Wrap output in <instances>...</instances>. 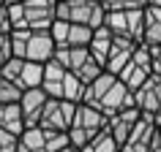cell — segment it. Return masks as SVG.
I'll list each match as a JSON object with an SVG mask.
<instances>
[{
    "instance_id": "cell-6",
    "label": "cell",
    "mask_w": 161,
    "mask_h": 152,
    "mask_svg": "<svg viewBox=\"0 0 161 152\" xmlns=\"http://www.w3.org/2000/svg\"><path fill=\"white\" fill-rule=\"evenodd\" d=\"M104 128H107V117L96 106H90V103H76L74 119H71V128H68V141L74 144L76 149H82Z\"/></svg>"
},
{
    "instance_id": "cell-7",
    "label": "cell",
    "mask_w": 161,
    "mask_h": 152,
    "mask_svg": "<svg viewBox=\"0 0 161 152\" xmlns=\"http://www.w3.org/2000/svg\"><path fill=\"white\" fill-rule=\"evenodd\" d=\"M104 25L112 35H123L131 41H142V25H145V8H118L107 11Z\"/></svg>"
},
{
    "instance_id": "cell-33",
    "label": "cell",
    "mask_w": 161,
    "mask_h": 152,
    "mask_svg": "<svg viewBox=\"0 0 161 152\" xmlns=\"http://www.w3.org/2000/svg\"><path fill=\"white\" fill-rule=\"evenodd\" d=\"M6 3H25V0H6Z\"/></svg>"
},
{
    "instance_id": "cell-12",
    "label": "cell",
    "mask_w": 161,
    "mask_h": 152,
    "mask_svg": "<svg viewBox=\"0 0 161 152\" xmlns=\"http://www.w3.org/2000/svg\"><path fill=\"white\" fill-rule=\"evenodd\" d=\"M156 133H158L156 117L153 114H139L136 125L131 128V133H128V139L123 141L120 149L123 152H150V144L156 139Z\"/></svg>"
},
{
    "instance_id": "cell-14",
    "label": "cell",
    "mask_w": 161,
    "mask_h": 152,
    "mask_svg": "<svg viewBox=\"0 0 161 152\" xmlns=\"http://www.w3.org/2000/svg\"><path fill=\"white\" fill-rule=\"evenodd\" d=\"M139 43L142 41H131V38H123V35H112L109 54H107V60H104V71L118 76L120 71H123V65L131 60V54H134V49L139 46Z\"/></svg>"
},
{
    "instance_id": "cell-10",
    "label": "cell",
    "mask_w": 161,
    "mask_h": 152,
    "mask_svg": "<svg viewBox=\"0 0 161 152\" xmlns=\"http://www.w3.org/2000/svg\"><path fill=\"white\" fill-rule=\"evenodd\" d=\"M49 35L55 46H87L90 38H93V30L87 25H76V22H63V19H55L49 25Z\"/></svg>"
},
{
    "instance_id": "cell-8",
    "label": "cell",
    "mask_w": 161,
    "mask_h": 152,
    "mask_svg": "<svg viewBox=\"0 0 161 152\" xmlns=\"http://www.w3.org/2000/svg\"><path fill=\"white\" fill-rule=\"evenodd\" d=\"M0 76L11 79L19 90H30V87H41L44 65L30 63V60H22V57H11L6 65L0 68Z\"/></svg>"
},
{
    "instance_id": "cell-11",
    "label": "cell",
    "mask_w": 161,
    "mask_h": 152,
    "mask_svg": "<svg viewBox=\"0 0 161 152\" xmlns=\"http://www.w3.org/2000/svg\"><path fill=\"white\" fill-rule=\"evenodd\" d=\"M74 111H76V103L49 98L41 117H38V128H44V130H68L71 119H74Z\"/></svg>"
},
{
    "instance_id": "cell-30",
    "label": "cell",
    "mask_w": 161,
    "mask_h": 152,
    "mask_svg": "<svg viewBox=\"0 0 161 152\" xmlns=\"http://www.w3.org/2000/svg\"><path fill=\"white\" fill-rule=\"evenodd\" d=\"M58 152H79V149H76L74 144H68V147H63V149H58Z\"/></svg>"
},
{
    "instance_id": "cell-19",
    "label": "cell",
    "mask_w": 161,
    "mask_h": 152,
    "mask_svg": "<svg viewBox=\"0 0 161 152\" xmlns=\"http://www.w3.org/2000/svg\"><path fill=\"white\" fill-rule=\"evenodd\" d=\"M17 152H47V133H44L38 125L25 128V130L19 133Z\"/></svg>"
},
{
    "instance_id": "cell-5",
    "label": "cell",
    "mask_w": 161,
    "mask_h": 152,
    "mask_svg": "<svg viewBox=\"0 0 161 152\" xmlns=\"http://www.w3.org/2000/svg\"><path fill=\"white\" fill-rule=\"evenodd\" d=\"M104 17H107V8L101 6V0H58V8H55V19L87 25L90 30L101 27Z\"/></svg>"
},
{
    "instance_id": "cell-15",
    "label": "cell",
    "mask_w": 161,
    "mask_h": 152,
    "mask_svg": "<svg viewBox=\"0 0 161 152\" xmlns=\"http://www.w3.org/2000/svg\"><path fill=\"white\" fill-rule=\"evenodd\" d=\"M47 93L41 87H30V90H22V98H19V109H22V119H25V128L38 125V117H41L44 106H47Z\"/></svg>"
},
{
    "instance_id": "cell-9",
    "label": "cell",
    "mask_w": 161,
    "mask_h": 152,
    "mask_svg": "<svg viewBox=\"0 0 161 152\" xmlns=\"http://www.w3.org/2000/svg\"><path fill=\"white\" fill-rule=\"evenodd\" d=\"M147 76H150V46L147 43H139L134 49V54H131V60H128L126 65H123V71L118 73V79L134 93Z\"/></svg>"
},
{
    "instance_id": "cell-27",
    "label": "cell",
    "mask_w": 161,
    "mask_h": 152,
    "mask_svg": "<svg viewBox=\"0 0 161 152\" xmlns=\"http://www.w3.org/2000/svg\"><path fill=\"white\" fill-rule=\"evenodd\" d=\"M11 33V17H8V3H0V35Z\"/></svg>"
},
{
    "instance_id": "cell-13",
    "label": "cell",
    "mask_w": 161,
    "mask_h": 152,
    "mask_svg": "<svg viewBox=\"0 0 161 152\" xmlns=\"http://www.w3.org/2000/svg\"><path fill=\"white\" fill-rule=\"evenodd\" d=\"M131 98H134V106L142 111V114L158 117L161 114V76L150 73L142 84L131 93Z\"/></svg>"
},
{
    "instance_id": "cell-21",
    "label": "cell",
    "mask_w": 161,
    "mask_h": 152,
    "mask_svg": "<svg viewBox=\"0 0 161 152\" xmlns=\"http://www.w3.org/2000/svg\"><path fill=\"white\" fill-rule=\"evenodd\" d=\"M109 46H112L109 27H107V25L96 27V30H93V38H90V43H87V49H90V54H93L101 65H104V60H107V54H109Z\"/></svg>"
},
{
    "instance_id": "cell-24",
    "label": "cell",
    "mask_w": 161,
    "mask_h": 152,
    "mask_svg": "<svg viewBox=\"0 0 161 152\" xmlns=\"http://www.w3.org/2000/svg\"><path fill=\"white\" fill-rule=\"evenodd\" d=\"M101 6L107 11H118V8H145L147 0H101Z\"/></svg>"
},
{
    "instance_id": "cell-2",
    "label": "cell",
    "mask_w": 161,
    "mask_h": 152,
    "mask_svg": "<svg viewBox=\"0 0 161 152\" xmlns=\"http://www.w3.org/2000/svg\"><path fill=\"white\" fill-rule=\"evenodd\" d=\"M41 90L47 93V98H55V101L82 103V98H85V84L76 79V73H71L68 68L60 65L58 60H49V63H44Z\"/></svg>"
},
{
    "instance_id": "cell-3",
    "label": "cell",
    "mask_w": 161,
    "mask_h": 152,
    "mask_svg": "<svg viewBox=\"0 0 161 152\" xmlns=\"http://www.w3.org/2000/svg\"><path fill=\"white\" fill-rule=\"evenodd\" d=\"M11 38V52L14 57H22V60H30V63H49L55 57V41H52L49 30H11L8 33Z\"/></svg>"
},
{
    "instance_id": "cell-31",
    "label": "cell",
    "mask_w": 161,
    "mask_h": 152,
    "mask_svg": "<svg viewBox=\"0 0 161 152\" xmlns=\"http://www.w3.org/2000/svg\"><path fill=\"white\" fill-rule=\"evenodd\" d=\"M147 6H158L161 8V0H147Z\"/></svg>"
},
{
    "instance_id": "cell-26",
    "label": "cell",
    "mask_w": 161,
    "mask_h": 152,
    "mask_svg": "<svg viewBox=\"0 0 161 152\" xmlns=\"http://www.w3.org/2000/svg\"><path fill=\"white\" fill-rule=\"evenodd\" d=\"M11 57H14V52H11V38H8V33H6V35H0V68L6 65Z\"/></svg>"
},
{
    "instance_id": "cell-18",
    "label": "cell",
    "mask_w": 161,
    "mask_h": 152,
    "mask_svg": "<svg viewBox=\"0 0 161 152\" xmlns=\"http://www.w3.org/2000/svg\"><path fill=\"white\" fill-rule=\"evenodd\" d=\"M142 43H147V46H161V8L158 6H145Z\"/></svg>"
},
{
    "instance_id": "cell-20",
    "label": "cell",
    "mask_w": 161,
    "mask_h": 152,
    "mask_svg": "<svg viewBox=\"0 0 161 152\" xmlns=\"http://www.w3.org/2000/svg\"><path fill=\"white\" fill-rule=\"evenodd\" d=\"M0 128L11 130L14 136H19L25 130V119H22L19 103H0Z\"/></svg>"
},
{
    "instance_id": "cell-29",
    "label": "cell",
    "mask_w": 161,
    "mask_h": 152,
    "mask_svg": "<svg viewBox=\"0 0 161 152\" xmlns=\"http://www.w3.org/2000/svg\"><path fill=\"white\" fill-rule=\"evenodd\" d=\"M150 152H161V133H156V139L150 144Z\"/></svg>"
},
{
    "instance_id": "cell-34",
    "label": "cell",
    "mask_w": 161,
    "mask_h": 152,
    "mask_svg": "<svg viewBox=\"0 0 161 152\" xmlns=\"http://www.w3.org/2000/svg\"><path fill=\"white\" fill-rule=\"evenodd\" d=\"M0 3H6V0H0Z\"/></svg>"
},
{
    "instance_id": "cell-1",
    "label": "cell",
    "mask_w": 161,
    "mask_h": 152,
    "mask_svg": "<svg viewBox=\"0 0 161 152\" xmlns=\"http://www.w3.org/2000/svg\"><path fill=\"white\" fill-rule=\"evenodd\" d=\"M82 103H90V106H96V109L101 111L104 117H112L115 111L126 109V106H134V98H131V90L120 82L118 76L104 71L98 79H93L85 87Z\"/></svg>"
},
{
    "instance_id": "cell-23",
    "label": "cell",
    "mask_w": 161,
    "mask_h": 152,
    "mask_svg": "<svg viewBox=\"0 0 161 152\" xmlns=\"http://www.w3.org/2000/svg\"><path fill=\"white\" fill-rule=\"evenodd\" d=\"M19 98H22V90L11 79L0 76V103H19Z\"/></svg>"
},
{
    "instance_id": "cell-35",
    "label": "cell",
    "mask_w": 161,
    "mask_h": 152,
    "mask_svg": "<svg viewBox=\"0 0 161 152\" xmlns=\"http://www.w3.org/2000/svg\"><path fill=\"white\" fill-rule=\"evenodd\" d=\"M118 152H123V149H118Z\"/></svg>"
},
{
    "instance_id": "cell-4",
    "label": "cell",
    "mask_w": 161,
    "mask_h": 152,
    "mask_svg": "<svg viewBox=\"0 0 161 152\" xmlns=\"http://www.w3.org/2000/svg\"><path fill=\"white\" fill-rule=\"evenodd\" d=\"M58 0H25V3H8L11 30H49L55 22Z\"/></svg>"
},
{
    "instance_id": "cell-17",
    "label": "cell",
    "mask_w": 161,
    "mask_h": 152,
    "mask_svg": "<svg viewBox=\"0 0 161 152\" xmlns=\"http://www.w3.org/2000/svg\"><path fill=\"white\" fill-rule=\"evenodd\" d=\"M90 57H93V54H90L87 46H60V49H55V57L52 60H58L63 68H68V71L74 73V71H79Z\"/></svg>"
},
{
    "instance_id": "cell-16",
    "label": "cell",
    "mask_w": 161,
    "mask_h": 152,
    "mask_svg": "<svg viewBox=\"0 0 161 152\" xmlns=\"http://www.w3.org/2000/svg\"><path fill=\"white\" fill-rule=\"evenodd\" d=\"M139 114L142 111L136 109V106H126V109L115 111L112 117H107V128H109V133L115 136V141L123 147V141L128 139V133H131V128L136 125V119H139Z\"/></svg>"
},
{
    "instance_id": "cell-28",
    "label": "cell",
    "mask_w": 161,
    "mask_h": 152,
    "mask_svg": "<svg viewBox=\"0 0 161 152\" xmlns=\"http://www.w3.org/2000/svg\"><path fill=\"white\" fill-rule=\"evenodd\" d=\"M150 73L161 76V46H150Z\"/></svg>"
},
{
    "instance_id": "cell-25",
    "label": "cell",
    "mask_w": 161,
    "mask_h": 152,
    "mask_svg": "<svg viewBox=\"0 0 161 152\" xmlns=\"http://www.w3.org/2000/svg\"><path fill=\"white\" fill-rule=\"evenodd\" d=\"M17 141H19V136L0 128V152H17Z\"/></svg>"
},
{
    "instance_id": "cell-22",
    "label": "cell",
    "mask_w": 161,
    "mask_h": 152,
    "mask_svg": "<svg viewBox=\"0 0 161 152\" xmlns=\"http://www.w3.org/2000/svg\"><path fill=\"white\" fill-rule=\"evenodd\" d=\"M118 149H120V144L115 141V136L109 133V128H104V130H98L79 152H118Z\"/></svg>"
},
{
    "instance_id": "cell-32",
    "label": "cell",
    "mask_w": 161,
    "mask_h": 152,
    "mask_svg": "<svg viewBox=\"0 0 161 152\" xmlns=\"http://www.w3.org/2000/svg\"><path fill=\"white\" fill-rule=\"evenodd\" d=\"M156 125H158V133H161V117H156Z\"/></svg>"
}]
</instances>
